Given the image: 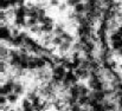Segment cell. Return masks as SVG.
<instances>
[{
  "mask_svg": "<svg viewBox=\"0 0 122 111\" xmlns=\"http://www.w3.org/2000/svg\"><path fill=\"white\" fill-rule=\"evenodd\" d=\"M14 83H15V80H14V78H7V80L1 85V89H0V95H5V96H7V95H10V93H12L13 92V90H14Z\"/></svg>",
  "mask_w": 122,
  "mask_h": 111,
  "instance_id": "obj_1",
  "label": "cell"
},
{
  "mask_svg": "<svg viewBox=\"0 0 122 111\" xmlns=\"http://www.w3.org/2000/svg\"><path fill=\"white\" fill-rule=\"evenodd\" d=\"M75 71V73L76 76L80 78V79H86V78H89L90 77V70H88V69H84V68H77L76 70H74Z\"/></svg>",
  "mask_w": 122,
  "mask_h": 111,
  "instance_id": "obj_2",
  "label": "cell"
},
{
  "mask_svg": "<svg viewBox=\"0 0 122 111\" xmlns=\"http://www.w3.org/2000/svg\"><path fill=\"white\" fill-rule=\"evenodd\" d=\"M72 8H74V12L77 13V14H84V13H86V5L83 4V2L77 4V5L74 6Z\"/></svg>",
  "mask_w": 122,
  "mask_h": 111,
  "instance_id": "obj_3",
  "label": "cell"
},
{
  "mask_svg": "<svg viewBox=\"0 0 122 111\" xmlns=\"http://www.w3.org/2000/svg\"><path fill=\"white\" fill-rule=\"evenodd\" d=\"M13 92L14 93H17V95H23L24 93V85H23V83L21 82H19V80H15V83H14V90H13Z\"/></svg>",
  "mask_w": 122,
  "mask_h": 111,
  "instance_id": "obj_4",
  "label": "cell"
},
{
  "mask_svg": "<svg viewBox=\"0 0 122 111\" xmlns=\"http://www.w3.org/2000/svg\"><path fill=\"white\" fill-rule=\"evenodd\" d=\"M39 23H38V19L37 18H33V17H29L27 19H26V29H31V27H33V26H36V25H38Z\"/></svg>",
  "mask_w": 122,
  "mask_h": 111,
  "instance_id": "obj_5",
  "label": "cell"
},
{
  "mask_svg": "<svg viewBox=\"0 0 122 111\" xmlns=\"http://www.w3.org/2000/svg\"><path fill=\"white\" fill-rule=\"evenodd\" d=\"M55 24H44L41 25V32L43 33H52L55 30Z\"/></svg>",
  "mask_w": 122,
  "mask_h": 111,
  "instance_id": "obj_6",
  "label": "cell"
},
{
  "mask_svg": "<svg viewBox=\"0 0 122 111\" xmlns=\"http://www.w3.org/2000/svg\"><path fill=\"white\" fill-rule=\"evenodd\" d=\"M71 46H72V44L64 41L63 44H61V45L58 46V51H59L61 53H66V52H68V51L71 48Z\"/></svg>",
  "mask_w": 122,
  "mask_h": 111,
  "instance_id": "obj_7",
  "label": "cell"
},
{
  "mask_svg": "<svg viewBox=\"0 0 122 111\" xmlns=\"http://www.w3.org/2000/svg\"><path fill=\"white\" fill-rule=\"evenodd\" d=\"M7 99H8V104H15L18 102V99H19V95L12 92V93L7 95Z\"/></svg>",
  "mask_w": 122,
  "mask_h": 111,
  "instance_id": "obj_8",
  "label": "cell"
},
{
  "mask_svg": "<svg viewBox=\"0 0 122 111\" xmlns=\"http://www.w3.org/2000/svg\"><path fill=\"white\" fill-rule=\"evenodd\" d=\"M89 101H90V97L89 96H81L78 98V104L81 106H85V105H89Z\"/></svg>",
  "mask_w": 122,
  "mask_h": 111,
  "instance_id": "obj_9",
  "label": "cell"
},
{
  "mask_svg": "<svg viewBox=\"0 0 122 111\" xmlns=\"http://www.w3.org/2000/svg\"><path fill=\"white\" fill-rule=\"evenodd\" d=\"M62 38H63V40H64V41L70 43V44H74V41H75V38L72 37L70 33H68V32H64V33L62 34Z\"/></svg>",
  "mask_w": 122,
  "mask_h": 111,
  "instance_id": "obj_10",
  "label": "cell"
},
{
  "mask_svg": "<svg viewBox=\"0 0 122 111\" xmlns=\"http://www.w3.org/2000/svg\"><path fill=\"white\" fill-rule=\"evenodd\" d=\"M91 111H106V106H104V103L103 102H98L95 106L90 108Z\"/></svg>",
  "mask_w": 122,
  "mask_h": 111,
  "instance_id": "obj_11",
  "label": "cell"
},
{
  "mask_svg": "<svg viewBox=\"0 0 122 111\" xmlns=\"http://www.w3.org/2000/svg\"><path fill=\"white\" fill-rule=\"evenodd\" d=\"M31 106H32V101H30L27 97L21 101V110L26 109V108H31Z\"/></svg>",
  "mask_w": 122,
  "mask_h": 111,
  "instance_id": "obj_12",
  "label": "cell"
},
{
  "mask_svg": "<svg viewBox=\"0 0 122 111\" xmlns=\"http://www.w3.org/2000/svg\"><path fill=\"white\" fill-rule=\"evenodd\" d=\"M119 40H122V36H120L116 31L110 34V41H119Z\"/></svg>",
  "mask_w": 122,
  "mask_h": 111,
  "instance_id": "obj_13",
  "label": "cell"
},
{
  "mask_svg": "<svg viewBox=\"0 0 122 111\" xmlns=\"http://www.w3.org/2000/svg\"><path fill=\"white\" fill-rule=\"evenodd\" d=\"M7 104H8L7 96H5V95H0V105H1V106H6Z\"/></svg>",
  "mask_w": 122,
  "mask_h": 111,
  "instance_id": "obj_14",
  "label": "cell"
},
{
  "mask_svg": "<svg viewBox=\"0 0 122 111\" xmlns=\"http://www.w3.org/2000/svg\"><path fill=\"white\" fill-rule=\"evenodd\" d=\"M69 109H70V111H81L82 106L78 104V103H75V104L70 105V106H69Z\"/></svg>",
  "mask_w": 122,
  "mask_h": 111,
  "instance_id": "obj_15",
  "label": "cell"
},
{
  "mask_svg": "<svg viewBox=\"0 0 122 111\" xmlns=\"http://www.w3.org/2000/svg\"><path fill=\"white\" fill-rule=\"evenodd\" d=\"M49 5L51 7H58L61 5V1L59 0H49Z\"/></svg>",
  "mask_w": 122,
  "mask_h": 111,
  "instance_id": "obj_16",
  "label": "cell"
},
{
  "mask_svg": "<svg viewBox=\"0 0 122 111\" xmlns=\"http://www.w3.org/2000/svg\"><path fill=\"white\" fill-rule=\"evenodd\" d=\"M80 2H82V0H66V4H68L69 6H71V7L76 6V5L80 4Z\"/></svg>",
  "mask_w": 122,
  "mask_h": 111,
  "instance_id": "obj_17",
  "label": "cell"
},
{
  "mask_svg": "<svg viewBox=\"0 0 122 111\" xmlns=\"http://www.w3.org/2000/svg\"><path fill=\"white\" fill-rule=\"evenodd\" d=\"M68 6H69V5H68L66 2H63V4H61L57 8H58V11H59V12H64V11L68 8Z\"/></svg>",
  "mask_w": 122,
  "mask_h": 111,
  "instance_id": "obj_18",
  "label": "cell"
},
{
  "mask_svg": "<svg viewBox=\"0 0 122 111\" xmlns=\"http://www.w3.org/2000/svg\"><path fill=\"white\" fill-rule=\"evenodd\" d=\"M116 32H117L120 36H122V25H119V27L116 29Z\"/></svg>",
  "mask_w": 122,
  "mask_h": 111,
  "instance_id": "obj_19",
  "label": "cell"
},
{
  "mask_svg": "<svg viewBox=\"0 0 122 111\" xmlns=\"http://www.w3.org/2000/svg\"><path fill=\"white\" fill-rule=\"evenodd\" d=\"M21 111H36L33 109V106H31V108H26V109H23Z\"/></svg>",
  "mask_w": 122,
  "mask_h": 111,
  "instance_id": "obj_20",
  "label": "cell"
},
{
  "mask_svg": "<svg viewBox=\"0 0 122 111\" xmlns=\"http://www.w3.org/2000/svg\"><path fill=\"white\" fill-rule=\"evenodd\" d=\"M81 111H91V110H89V109H85V108H83Z\"/></svg>",
  "mask_w": 122,
  "mask_h": 111,
  "instance_id": "obj_21",
  "label": "cell"
}]
</instances>
